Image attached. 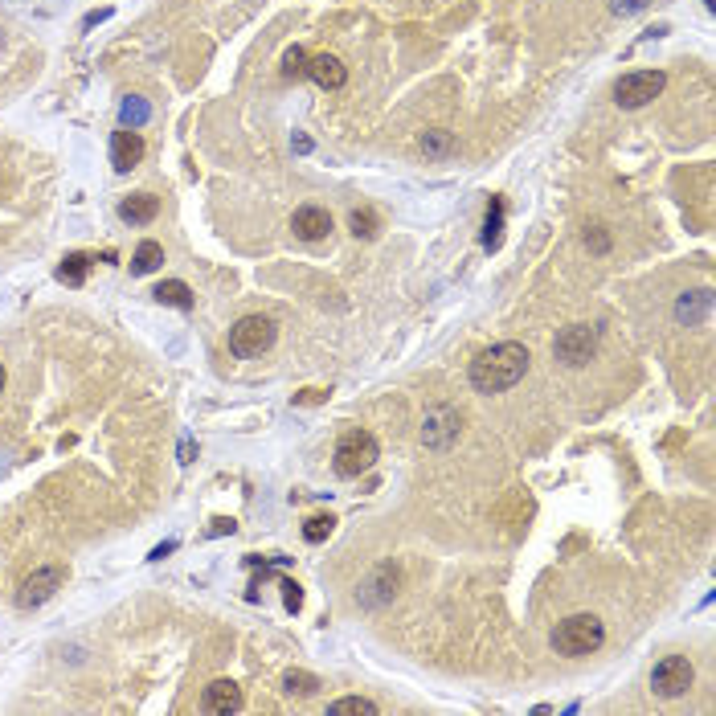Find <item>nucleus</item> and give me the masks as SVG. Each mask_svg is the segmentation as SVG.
<instances>
[{
    "instance_id": "bb28decb",
    "label": "nucleus",
    "mask_w": 716,
    "mask_h": 716,
    "mask_svg": "<svg viewBox=\"0 0 716 716\" xmlns=\"http://www.w3.org/2000/svg\"><path fill=\"white\" fill-rule=\"evenodd\" d=\"M144 119H148V103H140V99L123 103V127H140Z\"/></svg>"
},
{
    "instance_id": "c756f323",
    "label": "nucleus",
    "mask_w": 716,
    "mask_h": 716,
    "mask_svg": "<svg viewBox=\"0 0 716 716\" xmlns=\"http://www.w3.org/2000/svg\"><path fill=\"white\" fill-rule=\"evenodd\" d=\"M586 242H590V246H594L598 254H602V250H610V238H606L602 230H590V234H586Z\"/></svg>"
},
{
    "instance_id": "9d476101",
    "label": "nucleus",
    "mask_w": 716,
    "mask_h": 716,
    "mask_svg": "<svg viewBox=\"0 0 716 716\" xmlns=\"http://www.w3.org/2000/svg\"><path fill=\"white\" fill-rule=\"evenodd\" d=\"M291 230L299 242H324L332 234V213L320 205H299L291 217Z\"/></svg>"
},
{
    "instance_id": "4be33fe9",
    "label": "nucleus",
    "mask_w": 716,
    "mask_h": 716,
    "mask_svg": "<svg viewBox=\"0 0 716 716\" xmlns=\"http://www.w3.org/2000/svg\"><path fill=\"white\" fill-rule=\"evenodd\" d=\"M283 688H287L291 696H311V692L320 688V680L311 676V671H287V676H283Z\"/></svg>"
},
{
    "instance_id": "72a5a7b5",
    "label": "nucleus",
    "mask_w": 716,
    "mask_h": 716,
    "mask_svg": "<svg viewBox=\"0 0 716 716\" xmlns=\"http://www.w3.org/2000/svg\"><path fill=\"white\" fill-rule=\"evenodd\" d=\"M704 5H708V9H716V0H704Z\"/></svg>"
},
{
    "instance_id": "5701e85b",
    "label": "nucleus",
    "mask_w": 716,
    "mask_h": 716,
    "mask_svg": "<svg viewBox=\"0 0 716 716\" xmlns=\"http://www.w3.org/2000/svg\"><path fill=\"white\" fill-rule=\"evenodd\" d=\"M332 524H336L332 516H311V520L303 524V541H307V545L328 541V536H332Z\"/></svg>"
},
{
    "instance_id": "a878e982",
    "label": "nucleus",
    "mask_w": 716,
    "mask_h": 716,
    "mask_svg": "<svg viewBox=\"0 0 716 716\" xmlns=\"http://www.w3.org/2000/svg\"><path fill=\"white\" fill-rule=\"evenodd\" d=\"M422 148H426L430 156H442V152H451V148H455V140H451V131H426V136H422Z\"/></svg>"
},
{
    "instance_id": "f03ea898",
    "label": "nucleus",
    "mask_w": 716,
    "mask_h": 716,
    "mask_svg": "<svg viewBox=\"0 0 716 716\" xmlns=\"http://www.w3.org/2000/svg\"><path fill=\"white\" fill-rule=\"evenodd\" d=\"M602 643H606V626L594 614H569V618L557 622V631H553V647L561 655H569V659L594 655Z\"/></svg>"
},
{
    "instance_id": "0eeeda50",
    "label": "nucleus",
    "mask_w": 716,
    "mask_h": 716,
    "mask_svg": "<svg viewBox=\"0 0 716 716\" xmlns=\"http://www.w3.org/2000/svg\"><path fill=\"white\" fill-rule=\"evenodd\" d=\"M692 680H696L692 663H688L684 655H667V659H659L655 671H651V692L663 696V700H676V696H684V692L692 688Z\"/></svg>"
},
{
    "instance_id": "ddd939ff",
    "label": "nucleus",
    "mask_w": 716,
    "mask_h": 716,
    "mask_svg": "<svg viewBox=\"0 0 716 716\" xmlns=\"http://www.w3.org/2000/svg\"><path fill=\"white\" fill-rule=\"evenodd\" d=\"M307 78L316 86H324V91H340V86L348 82V70H344V62L336 54H320V58L307 62Z\"/></svg>"
},
{
    "instance_id": "dca6fc26",
    "label": "nucleus",
    "mask_w": 716,
    "mask_h": 716,
    "mask_svg": "<svg viewBox=\"0 0 716 716\" xmlns=\"http://www.w3.org/2000/svg\"><path fill=\"white\" fill-rule=\"evenodd\" d=\"M160 213V197L156 193H136V197H127L119 205V217L131 221V226H148V221Z\"/></svg>"
},
{
    "instance_id": "b1692460",
    "label": "nucleus",
    "mask_w": 716,
    "mask_h": 716,
    "mask_svg": "<svg viewBox=\"0 0 716 716\" xmlns=\"http://www.w3.org/2000/svg\"><path fill=\"white\" fill-rule=\"evenodd\" d=\"M307 62H311L307 50H303V46H291L287 58H283V74H287V78H307Z\"/></svg>"
},
{
    "instance_id": "393cba45",
    "label": "nucleus",
    "mask_w": 716,
    "mask_h": 716,
    "mask_svg": "<svg viewBox=\"0 0 716 716\" xmlns=\"http://www.w3.org/2000/svg\"><path fill=\"white\" fill-rule=\"evenodd\" d=\"M352 234L356 238H377V213L373 209H356L352 213Z\"/></svg>"
},
{
    "instance_id": "c85d7f7f",
    "label": "nucleus",
    "mask_w": 716,
    "mask_h": 716,
    "mask_svg": "<svg viewBox=\"0 0 716 716\" xmlns=\"http://www.w3.org/2000/svg\"><path fill=\"white\" fill-rule=\"evenodd\" d=\"M283 602H287V610H291V614H299V606H303V594H299V586H295V581H283Z\"/></svg>"
},
{
    "instance_id": "9b49d317",
    "label": "nucleus",
    "mask_w": 716,
    "mask_h": 716,
    "mask_svg": "<svg viewBox=\"0 0 716 716\" xmlns=\"http://www.w3.org/2000/svg\"><path fill=\"white\" fill-rule=\"evenodd\" d=\"M144 160V136L136 127H119L115 136H111V164L115 172H131Z\"/></svg>"
},
{
    "instance_id": "1a4fd4ad",
    "label": "nucleus",
    "mask_w": 716,
    "mask_h": 716,
    "mask_svg": "<svg viewBox=\"0 0 716 716\" xmlns=\"http://www.w3.org/2000/svg\"><path fill=\"white\" fill-rule=\"evenodd\" d=\"M459 430H463L459 410H451V406H434V410L426 414V422H422V442L430 446V451H446V446L459 438Z\"/></svg>"
},
{
    "instance_id": "20e7f679",
    "label": "nucleus",
    "mask_w": 716,
    "mask_h": 716,
    "mask_svg": "<svg viewBox=\"0 0 716 716\" xmlns=\"http://www.w3.org/2000/svg\"><path fill=\"white\" fill-rule=\"evenodd\" d=\"M663 86H667L663 70H631L614 82V103L626 107V111H639V107H647L651 99L663 95Z\"/></svg>"
},
{
    "instance_id": "a211bd4d",
    "label": "nucleus",
    "mask_w": 716,
    "mask_h": 716,
    "mask_svg": "<svg viewBox=\"0 0 716 716\" xmlns=\"http://www.w3.org/2000/svg\"><path fill=\"white\" fill-rule=\"evenodd\" d=\"M152 295H156V303H164V307H181V311L193 307V291H189V283H181V279L160 283Z\"/></svg>"
},
{
    "instance_id": "7c9ffc66",
    "label": "nucleus",
    "mask_w": 716,
    "mask_h": 716,
    "mask_svg": "<svg viewBox=\"0 0 716 716\" xmlns=\"http://www.w3.org/2000/svg\"><path fill=\"white\" fill-rule=\"evenodd\" d=\"M221 532H234V520H213V536H221Z\"/></svg>"
},
{
    "instance_id": "cd10ccee",
    "label": "nucleus",
    "mask_w": 716,
    "mask_h": 716,
    "mask_svg": "<svg viewBox=\"0 0 716 716\" xmlns=\"http://www.w3.org/2000/svg\"><path fill=\"white\" fill-rule=\"evenodd\" d=\"M651 5V0H610V13L614 17H635V13H643Z\"/></svg>"
},
{
    "instance_id": "7ed1b4c3",
    "label": "nucleus",
    "mask_w": 716,
    "mask_h": 716,
    "mask_svg": "<svg viewBox=\"0 0 716 716\" xmlns=\"http://www.w3.org/2000/svg\"><path fill=\"white\" fill-rule=\"evenodd\" d=\"M377 459H381L377 438H373L369 430H348V434H340V442H336L332 467H336L340 479H361Z\"/></svg>"
},
{
    "instance_id": "412c9836",
    "label": "nucleus",
    "mask_w": 716,
    "mask_h": 716,
    "mask_svg": "<svg viewBox=\"0 0 716 716\" xmlns=\"http://www.w3.org/2000/svg\"><path fill=\"white\" fill-rule=\"evenodd\" d=\"M91 262H95L91 254H70V258L58 266V279L70 283V287H78V283L86 279V271H91Z\"/></svg>"
},
{
    "instance_id": "2eb2a0df",
    "label": "nucleus",
    "mask_w": 716,
    "mask_h": 716,
    "mask_svg": "<svg viewBox=\"0 0 716 716\" xmlns=\"http://www.w3.org/2000/svg\"><path fill=\"white\" fill-rule=\"evenodd\" d=\"M393 594H397V569H393V565H381V569L373 573V581L361 590V602H365V606H385Z\"/></svg>"
},
{
    "instance_id": "f3484780",
    "label": "nucleus",
    "mask_w": 716,
    "mask_h": 716,
    "mask_svg": "<svg viewBox=\"0 0 716 716\" xmlns=\"http://www.w3.org/2000/svg\"><path fill=\"white\" fill-rule=\"evenodd\" d=\"M160 262H164V246L160 242H140L136 254H131V275H152V271H160Z\"/></svg>"
},
{
    "instance_id": "f257e3e1",
    "label": "nucleus",
    "mask_w": 716,
    "mask_h": 716,
    "mask_svg": "<svg viewBox=\"0 0 716 716\" xmlns=\"http://www.w3.org/2000/svg\"><path fill=\"white\" fill-rule=\"evenodd\" d=\"M524 373H528V348L516 340H500L471 361V389L491 397V393L512 389Z\"/></svg>"
},
{
    "instance_id": "4468645a",
    "label": "nucleus",
    "mask_w": 716,
    "mask_h": 716,
    "mask_svg": "<svg viewBox=\"0 0 716 716\" xmlns=\"http://www.w3.org/2000/svg\"><path fill=\"white\" fill-rule=\"evenodd\" d=\"M708 311H712V291H708V287H700V291L680 295V303H676V320H680V324H688V328H696V324H704V320H708Z\"/></svg>"
},
{
    "instance_id": "2f4dec72",
    "label": "nucleus",
    "mask_w": 716,
    "mask_h": 716,
    "mask_svg": "<svg viewBox=\"0 0 716 716\" xmlns=\"http://www.w3.org/2000/svg\"><path fill=\"white\" fill-rule=\"evenodd\" d=\"M172 549H176V545H172V541H168V545H160V549H156V553H152V561H160V557H168V553H172Z\"/></svg>"
},
{
    "instance_id": "f8f14e48",
    "label": "nucleus",
    "mask_w": 716,
    "mask_h": 716,
    "mask_svg": "<svg viewBox=\"0 0 716 716\" xmlns=\"http://www.w3.org/2000/svg\"><path fill=\"white\" fill-rule=\"evenodd\" d=\"M242 688L234 680H213L205 692H201V708L213 712V716H230V712H242Z\"/></svg>"
},
{
    "instance_id": "aec40b11",
    "label": "nucleus",
    "mask_w": 716,
    "mask_h": 716,
    "mask_svg": "<svg viewBox=\"0 0 716 716\" xmlns=\"http://www.w3.org/2000/svg\"><path fill=\"white\" fill-rule=\"evenodd\" d=\"M328 712H332V716H377L381 708H377L373 700H365V696H344V700L328 704Z\"/></svg>"
},
{
    "instance_id": "473e14b6",
    "label": "nucleus",
    "mask_w": 716,
    "mask_h": 716,
    "mask_svg": "<svg viewBox=\"0 0 716 716\" xmlns=\"http://www.w3.org/2000/svg\"><path fill=\"white\" fill-rule=\"evenodd\" d=\"M5 381H9V373H5V365H0V393H5Z\"/></svg>"
},
{
    "instance_id": "6e6552de",
    "label": "nucleus",
    "mask_w": 716,
    "mask_h": 716,
    "mask_svg": "<svg viewBox=\"0 0 716 716\" xmlns=\"http://www.w3.org/2000/svg\"><path fill=\"white\" fill-rule=\"evenodd\" d=\"M62 577H66V569H62V565H41V569H33V573L21 581L17 606H21V610H29V606L50 602V598L58 594V586H62Z\"/></svg>"
},
{
    "instance_id": "423d86ee",
    "label": "nucleus",
    "mask_w": 716,
    "mask_h": 716,
    "mask_svg": "<svg viewBox=\"0 0 716 716\" xmlns=\"http://www.w3.org/2000/svg\"><path fill=\"white\" fill-rule=\"evenodd\" d=\"M275 320L271 316H246L230 328V352L234 356H262L266 348L275 344Z\"/></svg>"
},
{
    "instance_id": "6ab92c4d",
    "label": "nucleus",
    "mask_w": 716,
    "mask_h": 716,
    "mask_svg": "<svg viewBox=\"0 0 716 716\" xmlns=\"http://www.w3.org/2000/svg\"><path fill=\"white\" fill-rule=\"evenodd\" d=\"M504 238V201H491L483 217V250H500Z\"/></svg>"
},
{
    "instance_id": "39448f33",
    "label": "nucleus",
    "mask_w": 716,
    "mask_h": 716,
    "mask_svg": "<svg viewBox=\"0 0 716 716\" xmlns=\"http://www.w3.org/2000/svg\"><path fill=\"white\" fill-rule=\"evenodd\" d=\"M553 352H557V361L569 365V369L590 365V356L598 352V328H590V324H569V328H561L557 340H553Z\"/></svg>"
}]
</instances>
